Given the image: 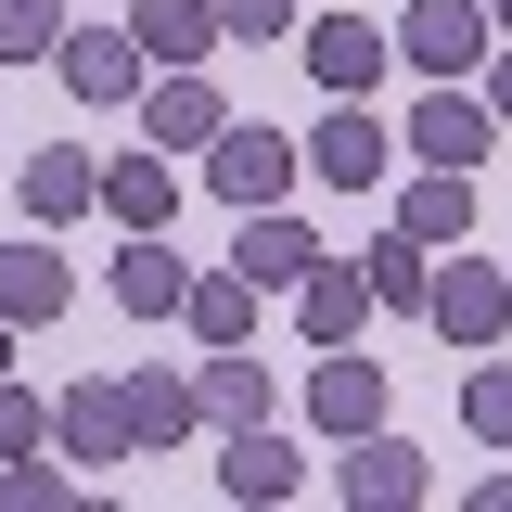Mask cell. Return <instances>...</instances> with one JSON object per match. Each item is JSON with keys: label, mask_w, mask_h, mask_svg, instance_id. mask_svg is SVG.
Instances as JSON below:
<instances>
[{"label": "cell", "mask_w": 512, "mask_h": 512, "mask_svg": "<svg viewBox=\"0 0 512 512\" xmlns=\"http://www.w3.org/2000/svg\"><path fill=\"white\" fill-rule=\"evenodd\" d=\"M295 167H308V141H282V128L269 116H231L218 128V141H205V180H218V205H282V192H295Z\"/></svg>", "instance_id": "1"}, {"label": "cell", "mask_w": 512, "mask_h": 512, "mask_svg": "<svg viewBox=\"0 0 512 512\" xmlns=\"http://www.w3.org/2000/svg\"><path fill=\"white\" fill-rule=\"evenodd\" d=\"M423 320H436L461 359H474V346H500V320H512V269H500V256H436V295H423Z\"/></svg>", "instance_id": "2"}, {"label": "cell", "mask_w": 512, "mask_h": 512, "mask_svg": "<svg viewBox=\"0 0 512 512\" xmlns=\"http://www.w3.org/2000/svg\"><path fill=\"white\" fill-rule=\"evenodd\" d=\"M487 39H500L487 0H410V13H397V64H423V77H474Z\"/></svg>", "instance_id": "3"}, {"label": "cell", "mask_w": 512, "mask_h": 512, "mask_svg": "<svg viewBox=\"0 0 512 512\" xmlns=\"http://www.w3.org/2000/svg\"><path fill=\"white\" fill-rule=\"evenodd\" d=\"M384 64H397V26H372V13H320L308 26V77L333 90V103H372Z\"/></svg>", "instance_id": "4"}, {"label": "cell", "mask_w": 512, "mask_h": 512, "mask_svg": "<svg viewBox=\"0 0 512 512\" xmlns=\"http://www.w3.org/2000/svg\"><path fill=\"white\" fill-rule=\"evenodd\" d=\"M423 487H436V474H423V448L384 436V423H372V436H346V461H333V500H346V512H359V500H372V512H410Z\"/></svg>", "instance_id": "5"}, {"label": "cell", "mask_w": 512, "mask_h": 512, "mask_svg": "<svg viewBox=\"0 0 512 512\" xmlns=\"http://www.w3.org/2000/svg\"><path fill=\"white\" fill-rule=\"evenodd\" d=\"M52 64H64L77 103H128V90H141V39H128V26H64Z\"/></svg>", "instance_id": "6"}, {"label": "cell", "mask_w": 512, "mask_h": 512, "mask_svg": "<svg viewBox=\"0 0 512 512\" xmlns=\"http://www.w3.org/2000/svg\"><path fill=\"white\" fill-rule=\"evenodd\" d=\"M308 423H320L333 448L372 436V423H384V372H372V359H346V346H320V372H308Z\"/></svg>", "instance_id": "7"}, {"label": "cell", "mask_w": 512, "mask_h": 512, "mask_svg": "<svg viewBox=\"0 0 512 512\" xmlns=\"http://www.w3.org/2000/svg\"><path fill=\"white\" fill-rule=\"evenodd\" d=\"M308 167H320L333 192H372L384 167H397V141H384L372 103H333V116H320V141H308Z\"/></svg>", "instance_id": "8"}, {"label": "cell", "mask_w": 512, "mask_h": 512, "mask_svg": "<svg viewBox=\"0 0 512 512\" xmlns=\"http://www.w3.org/2000/svg\"><path fill=\"white\" fill-rule=\"evenodd\" d=\"M295 320H308V346H359V320H372V269H359V256H320L308 282H295Z\"/></svg>", "instance_id": "9"}, {"label": "cell", "mask_w": 512, "mask_h": 512, "mask_svg": "<svg viewBox=\"0 0 512 512\" xmlns=\"http://www.w3.org/2000/svg\"><path fill=\"white\" fill-rule=\"evenodd\" d=\"M487 141H500V116H487V103H474L461 77H436V103L410 116V154H423V167H474Z\"/></svg>", "instance_id": "10"}, {"label": "cell", "mask_w": 512, "mask_h": 512, "mask_svg": "<svg viewBox=\"0 0 512 512\" xmlns=\"http://www.w3.org/2000/svg\"><path fill=\"white\" fill-rule=\"evenodd\" d=\"M231 269H244L256 295H295V282L320 269V244L295 231V218H282V205H244V244H231Z\"/></svg>", "instance_id": "11"}, {"label": "cell", "mask_w": 512, "mask_h": 512, "mask_svg": "<svg viewBox=\"0 0 512 512\" xmlns=\"http://www.w3.org/2000/svg\"><path fill=\"white\" fill-rule=\"evenodd\" d=\"M295 487H308V461L269 436V423H244V436L218 448V500H244V512H256V500H295Z\"/></svg>", "instance_id": "12"}, {"label": "cell", "mask_w": 512, "mask_h": 512, "mask_svg": "<svg viewBox=\"0 0 512 512\" xmlns=\"http://www.w3.org/2000/svg\"><path fill=\"white\" fill-rule=\"evenodd\" d=\"M13 192H26V218H39V231H64V218H90V205H103V167H90V154H26V167H13Z\"/></svg>", "instance_id": "13"}, {"label": "cell", "mask_w": 512, "mask_h": 512, "mask_svg": "<svg viewBox=\"0 0 512 512\" xmlns=\"http://www.w3.org/2000/svg\"><path fill=\"white\" fill-rule=\"evenodd\" d=\"M103 218H116V231H167V218H180V167H167V154H116V167H103Z\"/></svg>", "instance_id": "14"}, {"label": "cell", "mask_w": 512, "mask_h": 512, "mask_svg": "<svg viewBox=\"0 0 512 512\" xmlns=\"http://www.w3.org/2000/svg\"><path fill=\"white\" fill-rule=\"evenodd\" d=\"M397 231H410V244H474V167H423V180H410V205H397Z\"/></svg>", "instance_id": "15"}, {"label": "cell", "mask_w": 512, "mask_h": 512, "mask_svg": "<svg viewBox=\"0 0 512 512\" xmlns=\"http://www.w3.org/2000/svg\"><path fill=\"white\" fill-rule=\"evenodd\" d=\"M218 128H231V103H218L192 64H167V77H154V154H205Z\"/></svg>", "instance_id": "16"}, {"label": "cell", "mask_w": 512, "mask_h": 512, "mask_svg": "<svg viewBox=\"0 0 512 512\" xmlns=\"http://www.w3.org/2000/svg\"><path fill=\"white\" fill-rule=\"evenodd\" d=\"M180 295H192V269L167 256V231H128V256H116V308H128V320H180Z\"/></svg>", "instance_id": "17"}, {"label": "cell", "mask_w": 512, "mask_h": 512, "mask_svg": "<svg viewBox=\"0 0 512 512\" xmlns=\"http://www.w3.org/2000/svg\"><path fill=\"white\" fill-rule=\"evenodd\" d=\"M52 436H64V461H128V397L116 384H64Z\"/></svg>", "instance_id": "18"}, {"label": "cell", "mask_w": 512, "mask_h": 512, "mask_svg": "<svg viewBox=\"0 0 512 512\" xmlns=\"http://www.w3.org/2000/svg\"><path fill=\"white\" fill-rule=\"evenodd\" d=\"M116 397H128V448H180L192 423H205V397H192L180 372H128Z\"/></svg>", "instance_id": "19"}, {"label": "cell", "mask_w": 512, "mask_h": 512, "mask_svg": "<svg viewBox=\"0 0 512 512\" xmlns=\"http://www.w3.org/2000/svg\"><path fill=\"white\" fill-rule=\"evenodd\" d=\"M128 39H141L154 64H205V52H218V0H141Z\"/></svg>", "instance_id": "20"}, {"label": "cell", "mask_w": 512, "mask_h": 512, "mask_svg": "<svg viewBox=\"0 0 512 512\" xmlns=\"http://www.w3.org/2000/svg\"><path fill=\"white\" fill-rule=\"evenodd\" d=\"M192 397H205V423H218V436H244V423H269V372H256L244 346H218V359L192 372Z\"/></svg>", "instance_id": "21"}, {"label": "cell", "mask_w": 512, "mask_h": 512, "mask_svg": "<svg viewBox=\"0 0 512 512\" xmlns=\"http://www.w3.org/2000/svg\"><path fill=\"white\" fill-rule=\"evenodd\" d=\"M64 295H77V282H64L52 231H39V244H13V256H0V320H64Z\"/></svg>", "instance_id": "22"}, {"label": "cell", "mask_w": 512, "mask_h": 512, "mask_svg": "<svg viewBox=\"0 0 512 512\" xmlns=\"http://www.w3.org/2000/svg\"><path fill=\"white\" fill-rule=\"evenodd\" d=\"M359 269H372V308L423 320V295H436V244H410V231H384V244L359 256Z\"/></svg>", "instance_id": "23"}, {"label": "cell", "mask_w": 512, "mask_h": 512, "mask_svg": "<svg viewBox=\"0 0 512 512\" xmlns=\"http://www.w3.org/2000/svg\"><path fill=\"white\" fill-rule=\"evenodd\" d=\"M180 320L205 333V346H244V333H256V282H244V269H205V282L180 295Z\"/></svg>", "instance_id": "24"}, {"label": "cell", "mask_w": 512, "mask_h": 512, "mask_svg": "<svg viewBox=\"0 0 512 512\" xmlns=\"http://www.w3.org/2000/svg\"><path fill=\"white\" fill-rule=\"evenodd\" d=\"M52 39H64L52 0H0V64H52Z\"/></svg>", "instance_id": "25"}, {"label": "cell", "mask_w": 512, "mask_h": 512, "mask_svg": "<svg viewBox=\"0 0 512 512\" xmlns=\"http://www.w3.org/2000/svg\"><path fill=\"white\" fill-rule=\"evenodd\" d=\"M77 500V474H52L39 448H13V474H0V512H64Z\"/></svg>", "instance_id": "26"}, {"label": "cell", "mask_w": 512, "mask_h": 512, "mask_svg": "<svg viewBox=\"0 0 512 512\" xmlns=\"http://www.w3.org/2000/svg\"><path fill=\"white\" fill-rule=\"evenodd\" d=\"M461 423H474L487 448H512V359H487V372L461 384Z\"/></svg>", "instance_id": "27"}, {"label": "cell", "mask_w": 512, "mask_h": 512, "mask_svg": "<svg viewBox=\"0 0 512 512\" xmlns=\"http://www.w3.org/2000/svg\"><path fill=\"white\" fill-rule=\"evenodd\" d=\"M13 448H52V410H39V397H26V384L0 372V461H13Z\"/></svg>", "instance_id": "28"}, {"label": "cell", "mask_w": 512, "mask_h": 512, "mask_svg": "<svg viewBox=\"0 0 512 512\" xmlns=\"http://www.w3.org/2000/svg\"><path fill=\"white\" fill-rule=\"evenodd\" d=\"M218 39H295V0H218Z\"/></svg>", "instance_id": "29"}, {"label": "cell", "mask_w": 512, "mask_h": 512, "mask_svg": "<svg viewBox=\"0 0 512 512\" xmlns=\"http://www.w3.org/2000/svg\"><path fill=\"white\" fill-rule=\"evenodd\" d=\"M487 116H500V128H512V52H500V64H487Z\"/></svg>", "instance_id": "30"}, {"label": "cell", "mask_w": 512, "mask_h": 512, "mask_svg": "<svg viewBox=\"0 0 512 512\" xmlns=\"http://www.w3.org/2000/svg\"><path fill=\"white\" fill-rule=\"evenodd\" d=\"M487 26H500V39H512V0H487Z\"/></svg>", "instance_id": "31"}, {"label": "cell", "mask_w": 512, "mask_h": 512, "mask_svg": "<svg viewBox=\"0 0 512 512\" xmlns=\"http://www.w3.org/2000/svg\"><path fill=\"white\" fill-rule=\"evenodd\" d=\"M0 372H13V320H0Z\"/></svg>", "instance_id": "32"}]
</instances>
